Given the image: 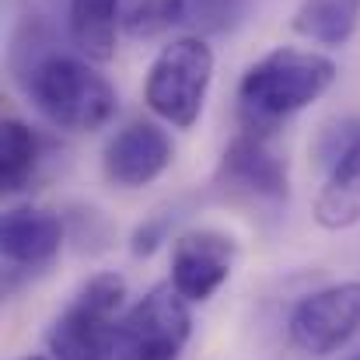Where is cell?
<instances>
[{"instance_id":"cell-1","label":"cell","mask_w":360,"mask_h":360,"mask_svg":"<svg viewBox=\"0 0 360 360\" xmlns=\"http://www.w3.org/2000/svg\"><path fill=\"white\" fill-rule=\"evenodd\" d=\"M336 81V63L311 49L280 46L255 60L238 84V120L248 133H273L276 126L319 102Z\"/></svg>"},{"instance_id":"cell-16","label":"cell","mask_w":360,"mask_h":360,"mask_svg":"<svg viewBox=\"0 0 360 360\" xmlns=\"http://www.w3.org/2000/svg\"><path fill=\"white\" fill-rule=\"evenodd\" d=\"M245 11V0H186V25L200 32H228Z\"/></svg>"},{"instance_id":"cell-10","label":"cell","mask_w":360,"mask_h":360,"mask_svg":"<svg viewBox=\"0 0 360 360\" xmlns=\"http://www.w3.org/2000/svg\"><path fill=\"white\" fill-rule=\"evenodd\" d=\"M231 189H241L248 196L259 200H287V165L276 150L266 147V140L259 133H245L238 140H231V147L221 158V172H217Z\"/></svg>"},{"instance_id":"cell-5","label":"cell","mask_w":360,"mask_h":360,"mask_svg":"<svg viewBox=\"0 0 360 360\" xmlns=\"http://www.w3.org/2000/svg\"><path fill=\"white\" fill-rule=\"evenodd\" d=\"M126 301V280L120 273H98L91 276L70 304L56 315L49 329V350L56 360H102L105 336L112 322L122 315Z\"/></svg>"},{"instance_id":"cell-6","label":"cell","mask_w":360,"mask_h":360,"mask_svg":"<svg viewBox=\"0 0 360 360\" xmlns=\"http://www.w3.org/2000/svg\"><path fill=\"white\" fill-rule=\"evenodd\" d=\"M360 333V280H343L301 297L287 319L290 343L308 357H329Z\"/></svg>"},{"instance_id":"cell-15","label":"cell","mask_w":360,"mask_h":360,"mask_svg":"<svg viewBox=\"0 0 360 360\" xmlns=\"http://www.w3.org/2000/svg\"><path fill=\"white\" fill-rule=\"evenodd\" d=\"M175 25H186V0H129L122 11V32L133 39H154Z\"/></svg>"},{"instance_id":"cell-7","label":"cell","mask_w":360,"mask_h":360,"mask_svg":"<svg viewBox=\"0 0 360 360\" xmlns=\"http://www.w3.org/2000/svg\"><path fill=\"white\" fill-rule=\"evenodd\" d=\"M238 245L224 231H186L172 245V283L186 301H210L231 276Z\"/></svg>"},{"instance_id":"cell-18","label":"cell","mask_w":360,"mask_h":360,"mask_svg":"<svg viewBox=\"0 0 360 360\" xmlns=\"http://www.w3.org/2000/svg\"><path fill=\"white\" fill-rule=\"evenodd\" d=\"M354 360H360V354H357V357H354Z\"/></svg>"},{"instance_id":"cell-12","label":"cell","mask_w":360,"mask_h":360,"mask_svg":"<svg viewBox=\"0 0 360 360\" xmlns=\"http://www.w3.org/2000/svg\"><path fill=\"white\" fill-rule=\"evenodd\" d=\"M67 25L81 56L95 63H109L116 56L122 28L120 0H67Z\"/></svg>"},{"instance_id":"cell-2","label":"cell","mask_w":360,"mask_h":360,"mask_svg":"<svg viewBox=\"0 0 360 360\" xmlns=\"http://www.w3.org/2000/svg\"><path fill=\"white\" fill-rule=\"evenodd\" d=\"M25 91L35 105V112L56 129L70 133H91L112 122L120 98L116 88L98 74L88 56H70V53H46L28 67Z\"/></svg>"},{"instance_id":"cell-13","label":"cell","mask_w":360,"mask_h":360,"mask_svg":"<svg viewBox=\"0 0 360 360\" xmlns=\"http://www.w3.org/2000/svg\"><path fill=\"white\" fill-rule=\"evenodd\" d=\"M360 25V0H301L290 28L319 46H347Z\"/></svg>"},{"instance_id":"cell-14","label":"cell","mask_w":360,"mask_h":360,"mask_svg":"<svg viewBox=\"0 0 360 360\" xmlns=\"http://www.w3.org/2000/svg\"><path fill=\"white\" fill-rule=\"evenodd\" d=\"M42 165V136L21 120L0 126V182L4 193H21Z\"/></svg>"},{"instance_id":"cell-4","label":"cell","mask_w":360,"mask_h":360,"mask_svg":"<svg viewBox=\"0 0 360 360\" xmlns=\"http://www.w3.org/2000/svg\"><path fill=\"white\" fill-rule=\"evenodd\" d=\"M214 81V49L200 35H182L161 46L147 70L143 98L158 120L175 129L196 126L207 105V91Z\"/></svg>"},{"instance_id":"cell-8","label":"cell","mask_w":360,"mask_h":360,"mask_svg":"<svg viewBox=\"0 0 360 360\" xmlns=\"http://www.w3.org/2000/svg\"><path fill=\"white\" fill-rule=\"evenodd\" d=\"M172 136L158 122H129L105 143V175L122 189H140L154 182L172 165Z\"/></svg>"},{"instance_id":"cell-3","label":"cell","mask_w":360,"mask_h":360,"mask_svg":"<svg viewBox=\"0 0 360 360\" xmlns=\"http://www.w3.org/2000/svg\"><path fill=\"white\" fill-rule=\"evenodd\" d=\"M189 304L172 280L150 287L112 322L102 360H179L193 336Z\"/></svg>"},{"instance_id":"cell-11","label":"cell","mask_w":360,"mask_h":360,"mask_svg":"<svg viewBox=\"0 0 360 360\" xmlns=\"http://www.w3.org/2000/svg\"><path fill=\"white\" fill-rule=\"evenodd\" d=\"M315 221L329 231L360 224V129H354L340 158L333 161L329 182L315 200Z\"/></svg>"},{"instance_id":"cell-9","label":"cell","mask_w":360,"mask_h":360,"mask_svg":"<svg viewBox=\"0 0 360 360\" xmlns=\"http://www.w3.org/2000/svg\"><path fill=\"white\" fill-rule=\"evenodd\" d=\"M63 248V221L39 207H11L0 224V252L18 269H42Z\"/></svg>"},{"instance_id":"cell-17","label":"cell","mask_w":360,"mask_h":360,"mask_svg":"<svg viewBox=\"0 0 360 360\" xmlns=\"http://www.w3.org/2000/svg\"><path fill=\"white\" fill-rule=\"evenodd\" d=\"M21 360H49V357H42V354H32V357H21Z\"/></svg>"}]
</instances>
